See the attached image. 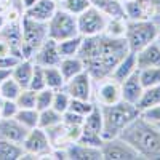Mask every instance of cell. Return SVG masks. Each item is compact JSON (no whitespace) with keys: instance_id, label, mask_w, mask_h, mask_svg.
I'll list each match as a JSON object with an SVG mask.
<instances>
[{"instance_id":"1","label":"cell","mask_w":160,"mask_h":160,"mask_svg":"<svg viewBox=\"0 0 160 160\" xmlns=\"http://www.w3.org/2000/svg\"><path fill=\"white\" fill-rule=\"evenodd\" d=\"M128 51L125 37L114 38L106 34H98L83 37L77 56L82 59L85 71L91 75V78L99 82L111 77L115 66Z\"/></svg>"},{"instance_id":"2","label":"cell","mask_w":160,"mask_h":160,"mask_svg":"<svg viewBox=\"0 0 160 160\" xmlns=\"http://www.w3.org/2000/svg\"><path fill=\"white\" fill-rule=\"evenodd\" d=\"M120 138L138 152L139 158L160 160V130L141 114L123 128Z\"/></svg>"},{"instance_id":"3","label":"cell","mask_w":160,"mask_h":160,"mask_svg":"<svg viewBox=\"0 0 160 160\" xmlns=\"http://www.w3.org/2000/svg\"><path fill=\"white\" fill-rule=\"evenodd\" d=\"M99 108H101V114H102L101 135L104 139H112V138L120 136L123 128L141 114L135 104H130L122 99L115 104L99 106Z\"/></svg>"},{"instance_id":"4","label":"cell","mask_w":160,"mask_h":160,"mask_svg":"<svg viewBox=\"0 0 160 160\" xmlns=\"http://www.w3.org/2000/svg\"><path fill=\"white\" fill-rule=\"evenodd\" d=\"M158 38V28L151 19H127L125 40L130 51L138 53Z\"/></svg>"},{"instance_id":"5","label":"cell","mask_w":160,"mask_h":160,"mask_svg":"<svg viewBox=\"0 0 160 160\" xmlns=\"http://www.w3.org/2000/svg\"><path fill=\"white\" fill-rule=\"evenodd\" d=\"M21 35H22V47H21V58L32 59L37 48L48 38V26L47 22H40L21 15L19 18Z\"/></svg>"},{"instance_id":"6","label":"cell","mask_w":160,"mask_h":160,"mask_svg":"<svg viewBox=\"0 0 160 160\" xmlns=\"http://www.w3.org/2000/svg\"><path fill=\"white\" fill-rule=\"evenodd\" d=\"M47 26H48V38H53V40H56V42L78 35L77 16L61 10L59 7H58L55 15L50 18Z\"/></svg>"},{"instance_id":"7","label":"cell","mask_w":160,"mask_h":160,"mask_svg":"<svg viewBox=\"0 0 160 160\" xmlns=\"http://www.w3.org/2000/svg\"><path fill=\"white\" fill-rule=\"evenodd\" d=\"M21 146H22L24 152L32 154L35 158H47V157L50 158V154H51V149H53L47 131L40 127L29 130L24 141L21 142Z\"/></svg>"},{"instance_id":"8","label":"cell","mask_w":160,"mask_h":160,"mask_svg":"<svg viewBox=\"0 0 160 160\" xmlns=\"http://www.w3.org/2000/svg\"><path fill=\"white\" fill-rule=\"evenodd\" d=\"M106 22H108V18L96 7L91 5L77 16L78 34L82 37H91V35L102 34L106 29Z\"/></svg>"},{"instance_id":"9","label":"cell","mask_w":160,"mask_h":160,"mask_svg":"<svg viewBox=\"0 0 160 160\" xmlns=\"http://www.w3.org/2000/svg\"><path fill=\"white\" fill-rule=\"evenodd\" d=\"M101 155L104 160H135V158H139L138 152L120 136L112 138V139H104V142L101 144Z\"/></svg>"},{"instance_id":"10","label":"cell","mask_w":160,"mask_h":160,"mask_svg":"<svg viewBox=\"0 0 160 160\" xmlns=\"http://www.w3.org/2000/svg\"><path fill=\"white\" fill-rule=\"evenodd\" d=\"M91 75L87 71H82L80 74L69 78L64 85V90L68 95L75 99H91Z\"/></svg>"},{"instance_id":"11","label":"cell","mask_w":160,"mask_h":160,"mask_svg":"<svg viewBox=\"0 0 160 160\" xmlns=\"http://www.w3.org/2000/svg\"><path fill=\"white\" fill-rule=\"evenodd\" d=\"M32 61L42 68H48V66H58L61 61V55L58 51V43L53 38H47L45 42L37 48L34 53Z\"/></svg>"},{"instance_id":"12","label":"cell","mask_w":160,"mask_h":160,"mask_svg":"<svg viewBox=\"0 0 160 160\" xmlns=\"http://www.w3.org/2000/svg\"><path fill=\"white\" fill-rule=\"evenodd\" d=\"M122 99L120 95V83L114 78H104L99 80V85L96 90V101L99 106H111Z\"/></svg>"},{"instance_id":"13","label":"cell","mask_w":160,"mask_h":160,"mask_svg":"<svg viewBox=\"0 0 160 160\" xmlns=\"http://www.w3.org/2000/svg\"><path fill=\"white\" fill-rule=\"evenodd\" d=\"M28 128L21 125L15 117L11 118H0V139H7L11 142L21 144L28 135Z\"/></svg>"},{"instance_id":"14","label":"cell","mask_w":160,"mask_h":160,"mask_svg":"<svg viewBox=\"0 0 160 160\" xmlns=\"http://www.w3.org/2000/svg\"><path fill=\"white\" fill-rule=\"evenodd\" d=\"M58 7L59 5L56 0H37L31 8L22 11V15L40 22H48L50 18L56 13Z\"/></svg>"},{"instance_id":"15","label":"cell","mask_w":160,"mask_h":160,"mask_svg":"<svg viewBox=\"0 0 160 160\" xmlns=\"http://www.w3.org/2000/svg\"><path fill=\"white\" fill-rule=\"evenodd\" d=\"M144 91V87L139 80L138 71H135L130 77H127L122 83H120V95H122V101H127L130 104H135L139 101L141 95Z\"/></svg>"},{"instance_id":"16","label":"cell","mask_w":160,"mask_h":160,"mask_svg":"<svg viewBox=\"0 0 160 160\" xmlns=\"http://www.w3.org/2000/svg\"><path fill=\"white\" fill-rule=\"evenodd\" d=\"M66 155L71 160H101V148L87 146L82 142H71L66 146Z\"/></svg>"},{"instance_id":"17","label":"cell","mask_w":160,"mask_h":160,"mask_svg":"<svg viewBox=\"0 0 160 160\" xmlns=\"http://www.w3.org/2000/svg\"><path fill=\"white\" fill-rule=\"evenodd\" d=\"M136 66L138 69L160 68V45L157 40L136 53Z\"/></svg>"},{"instance_id":"18","label":"cell","mask_w":160,"mask_h":160,"mask_svg":"<svg viewBox=\"0 0 160 160\" xmlns=\"http://www.w3.org/2000/svg\"><path fill=\"white\" fill-rule=\"evenodd\" d=\"M127 19H151L154 15L149 0H123Z\"/></svg>"},{"instance_id":"19","label":"cell","mask_w":160,"mask_h":160,"mask_svg":"<svg viewBox=\"0 0 160 160\" xmlns=\"http://www.w3.org/2000/svg\"><path fill=\"white\" fill-rule=\"evenodd\" d=\"M135 71H138L136 66V53L135 51H128L127 55L120 59V62L115 66V69L111 74V78H114L115 82L122 83L127 77H130Z\"/></svg>"},{"instance_id":"20","label":"cell","mask_w":160,"mask_h":160,"mask_svg":"<svg viewBox=\"0 0 160 160\" xmlns=\"http://www.w3.org/2000/svg\"><path fill=\"white\" fill-rule=\"evenodd\" d=\"M32 72H34V61L29 58H24L19 59L18 64L11 69V78H15L21 85V88H29Z\"/></svg>"},{"instance_id":"21","label":"cell","mask_w":160,"mask_h":160,"mask_svg":"<svg viewBox=\"0 0 160 160\" xmlns=\"http://www.w3.org/2000/svg\"><path fill=\"white\" fill-rule=\"evenodd\" d=\"M91 5L96 7L106 18H123V19H127L122 0H91Z\"/></svg>"},{"instance_id":"22","label":"cell","mask_w":160,"mask_h":160,"mask_svg":"<svg viewBox=\"0 0 160 160\" xmlns=\"http://www.w3.org/2000/svg\"><path fill=\"white\" fill-rule=\"evenodd\" d=\"M58 69L61 71L64 80L68 82V80L72 78L74 75H77V74L82 72V71H85V66H83L82 59L75 55V56L61 58V61H59V64H58Z\"/></svg>"},{"instance_id":"23","label":"cell","mask_w":160,"mask_h":160,"mask_svg":"<svg viewBox=\"0 0 160 160\" xmlns=\"http://www.w3.org/2000/svg\"><path fill=\"white\" fill-rule=\"evenodd\" d=\"M157 104H160V83L154 85V87H149V88H144L139 101L136 102V108L141 112V111L149 109V108L157 106Z\"/></svg>"},{"instance_id":"24","label":"cell","mask_w":160,"mask_h":160,"mask_svg":"<svg viewBox=\"0 0 160 160\" xmlns=\"http://www.w3.org/2000/svg\"><path fill=\"white\" fill-rule=\"evenodd\" d=\"M43 77H45V87L50 90H61L66 85V80L58 69V66H48L43 68Z\"/></svg>"},{"instance_id":"25","label":"cell","mask_w":160,"mask_h":160,"mask_svg":"<svg viewBox=\"0 0 160 160\" xmlns=\"http://www.w3.org/2000/svg\"><path fill=\"white\" fill-rule=\"evenodd\" d=\"M82 40L83 37L82 35H75V37H71V38H64V40H59L58 43V51L61 58H66V56H75L78 53V48L82 45Z\"/></svg>"},{"instance_id":"26","label":"cell","mask_w":160,"mask_h":160,"mask_svg":"<svg viewBox=\"0 0 160 160\" xmlns=\"http://www.w3.org/2000/svg\"><path fill=\"white\" fill-rule=\"evenodd\" d=\"M22 146L7 139H0V160H19L22 155Z\"/></svg>"},{"instance_id":"27","label":"cell","mask_w":160,"mask_h":160,"mask_svg":"<svg viewBox=\"0 0 160 160\" xmlns=\"http://www.w3.org/2000/svg\"><path fill=\"white\" fill-rule=\"evenodd\" d=\"M61 122H62V114H59L58 111H55L53 108L38 111V127L40 128L48 130L51 127L61 123Z\"/></svg>"},{"instance_id":"28","label":"cell","mask_w":160,"mask_h":160,"mask_svg":"<svg viewBox=\"0 0 160 160\" xmlns=\"http://www.w3.org/2000/svg\"><path fill=\"white\" fill-rule=\"evenodd\" d=\"M125 29H127V19H123V18H108L106 29H104L102 34L114 37V38H120V37H125Z\"/></svg>"},{"instance_id":"29","label":"cell","mask_w":160,"mask_h":160,"mask_svg":"<svg viewBox=\"0 0 160 160\" xmlns=\"http://www.w3.org/2000/svg\"><path fill=\"white\" fill-rule=\"evenodd\" d=\"M82 127L87 130H91V131H96V133L102 131V114H101V108L98 104L93 108V111L90 114L85 115Z\"/></svg>"},{"instance_id":"30","label":"cell","mask_w":160,"mask_h":160,"mask_svg":"<svg viewBox=\"0 0 160 160\" xmlns=\"http://www.w3.org/2000/svg\"><path fill=\"white\" fill-rule=\"evenodd\" d=\"M21 85L16 82L15 78H11V75L8 78H5L2 83H0V98L3 99H13L15 101L18 98V95L21 93Z\"/></svg>"},{"instance_id":"31","label":"cell","mask_w":160,"mask_h":160,"mask_svg":"<svg viewBox=\"0 0 160 160\" xmlns=\"http://www.w3.org/2000/svg\"><path fill=\"white\" fill-rule=\"evenodd\" d=\"M58 5L61 10L71 13L74 16H78L88 7H91V0H59Z\"/></svg>"},{"instance_id":"32","label":"cell","mask_w":160,"mask_h":160,"mask_svg":"<svg viewBox=\"0 0 160 160\" xmlns=\"http://www.w3.org/2000/svg\"><path fill=\"white\" fill-rule=\"evenodd\" d=\"M15 118L28 130L38 127V111L37 109H18Z\"/></svg>"},{"instance_id":"33","label":"cell","mask_w":160,"mask_h":160,"mask_svg":"<svg viewBox=\"0 0 160 160\" xmlns=\"http://www.w3.org/2000/svg\"><path fill=\"white\" fill-rule=\"evenodd\" d=\"M139 80L144 88H149L160 83V68H144L138 69Z\"/></svg>"},{"instance_id":"34","label":"cell","mask_w":160,"mask_h":160,"mask_svg":"<svg viewBox=\"0 0 160 160\" xmlns=\"http://www.w3.org/2000/svg\"><path fill=\"white\" fill-rule=\"evenodd\" d=\"M69 102H71V96L68 95V91L64 88L55 90V93H53V102H51L53 109L58 111L59 114H64L69 109Z\"/></svg>"},{"instance_id":"35","label":"cell","mask_w":160,"mask_h":160,"mask_svg":"<svg viewBox=\"0 0 160 160\" xmlns=\"http://www.w3.org/2000/svg\"><path fill=\"white\" fill-rule=\"evenodd\" d=\"M35 95L37 91L32 88H22L18 98L15 99L19 109H35Z\"/></svg>"},{"instance_id":"36","label":"cell","mask_w":160,"mask_h":160,"mask_svg":"<svg viewBox=\"0 0 160 160\" xmlns=\"http://www.w3.org/2000/svg\"><path fill=\"white\" fill-rule=\"evenodd\" d=\"M77 142H82V144H87V146H95V148H101V144L104 142V138L101 133H96V131H91V130H87L82 127V133H80V138Z\"/></svg>"},{"instance_id":"37","label":"cell","mask_w":160,"mask_h":160,"mask_svg":"<svg viewBox=\"0 0 160 160\" xmlns=\"http://www.w3.org/2000/svg\"><path fill=\"white\" fill-rule=\"evenodd\" d=\"M53 93H55V90H50V88H43V90L37 91V95H35V109L37 111H43V109L51 108Z\"/></svg>"},{"instance_id":"38","label":"cell","mask_w":160,"mask_h":160,"mask_svg":"<svg viewBox=\"0 0 160 160\" xmlns=\"http://www.w3.org/2000/svg\"><path fill=\"white\" fill-rule=\"evenodd\" d=\"M96 104H93L90 99H75V98H71V102H69V109L68 111H72L75 114H80V115H87L93 111Z\"/></svg>"},{"instance_id":"39","label":"cell","mask_w":160,"mask_h":160,"mask_svg":"<svg viewBox=\"0 0 160 160\" xmlns=\"http://www.w3.org/2000/svg\"><path fill=\"white\" fill-rule=\"evenodd\" d=\"M29 88H32L34 91L47 88L45 87V77H43V68H42V66H38V64H35V62H34V72H32V78H31Z\"/></svg>"},{"instance_id":"40","label":"cell","mask_w":160,"mask_h":160,"mask_svg":"<svg viewBox=\"0 0 160 160\" xmlns=\"http://www.w3.org/2000/svg\"><path fill=\"white\" fill-rule=\"evenodd\" d=\"M18 104L13 99H3L0 98V118H11L18 112Z\"/></svg>"},{"instance_id":"41","label":"cell","mask_w":160,"mask_h":160,"mask_svg":"<svg viewBox=\"0 0 160 160\" xmlns=\"http://www.w3.org/2000/svg\"><path fill=\"white\" fill-rule=\"evenodd\" d=\"M83 115L80 114H75L72 111H66L62 114V123L69 125V127H82L83 125Z\"/></svg>"},{"instance_id":"42","label":"cell","mask_w":160,"mask_h":160,"mask_svg":"<svg viewBox=\"0 0 160 160\" xmlns=\"http://www.w3.org/2000/svg\"><path fill=\"white\" fill-rule=\"evenodd\" d=\"M141 117H144L151 123H160V104L141 111Z\"/></svg>"},{"instance_id":"43","label":"cell","mask_w":160,"mask_h":160,"mask_svg":"<svg viewBox=\"0 0 160 160\" xmlns=\"http://www.w3.org/2000/svg\"><path fill=\"white\" fill-rule=\"evenodd\" d=\"M19 59H21V58L16 56V55H13V53L0 55V69H8V71H11V69L18 64Z\"/></svg>"},{"instance_id":"44","label":"cell","mask_w":160,"mask_h":160,"mask_svg":"<svg viewBox=\"0 0 160 160\" xmlns=\"http://www.w3.org/2000/svg\"><path fill=\"white\" fill-rule=\"evenodd\" d=\"M151 3V8H152V13L157 16H160V0H149Z\"/></svg>"},{"instance_id":"45","label":"cell","mask_w":160,"mask_h":160,"mask_svg":"<svg viewBox=\"0 0 160 160\" xmlns=\"http://www.w3.org/2000/svg\"><path fill=\"white\" fill-rule=\"evenodd\" d=\"M10 75H11V71H8V69H0V83H2L5 78H8Z\"/></svg>"},{"instance_id":"46","label":"cell","mask_w":160,"mask_h":160,"mask_svg":"<svg viewBox=\"0 0 160 160\" xmlns=\"http://www.w3.org/2000/svg\"><path fill=\"white\" fill-rule=\"evenodd\" d=\"M8 22V18H7V15H3V13H0V31L3 29V26Z\"/></svg>"},{"instance_id":"47","label":"cell","mask_w":160,"mask_h":160,"mask_svg":"<svg viewBox=\"0 0 160 160\" xmlns=\"http://www.w3.org/2000/svg\"><path fill=\"white\" fill-rule=\"evenodd\" d=\"M157 28H158V37H160V24H157Z\"/></svg>"},{"instance_id":"48","label":"cell","mask_w":160,"mask_h":160,"mask_svg":"<svg viewBox=\"0 0 160 160\" xmlns=\"http://www.w3.org/2000/svg\"><path fill=\"white\" fill-rule=\"evenodd\" d=\"M157 42H158V45H160V37H158V38H157Z\"/></svg>"},{"instance_id":"49","label":"cell","mask_w":160,"mask_h":160,"mask_svg":"<svg viewBox=\"0 0 160 160\" xmlns=\"http://www.w3.org/2000/svg\"><path fill=\"white\" fill-rule=\"evenodd\" d=\"M58 2H59V0H58Z\"/></svg>"},{"instance_id":"50","label":"cell","mask_w":160,"mask_h":160,"mask_svg":"<svg viewBox=\"0 0 160 160\" xmlns=\"http://www.w3.org/2000/svg\"><path fill=\"white\" fill-rule=\"evenodd\" d=\"M56 2H58V0H56Z\"/></svg>"}]
</instances>
